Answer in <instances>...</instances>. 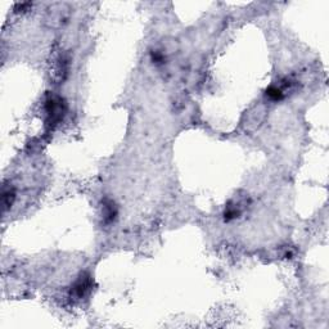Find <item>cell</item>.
<instances>
[{"instance_id": "obj_1", "label": "cell", "mask_w": 329, "mask_h": 329, "mask_svg": "<svg viewBox=\"0 0 329 329\" xmlns=\"http://www.w3.org/2000/svg\"><path fill=\"white\" fill-rule=\"evenodd\" d=\"M45 111L48 115V125L54 126L59 122L66 112V103L59 97H50L45 103Z\"/></svg>"}, {"instance_id": "obj_2", "label": "cell", "mask_w": 329, "mask_h": 329, "mask_svg": "<svg viewBox=\"0 0 329 329\" xmlns=\"http://www.w3.org/2000/svg\"><path fill=\"white\" fill-rule=\"evenodd\" d=\"M90 289H92V278L89 274L84 273L80 275L78 281L75 282L74 287H72V293L78 298H81L89 292Z\"/></svg>"}, {"instance_id": "obj_3", "label": "cell", "mask_w": 329, "mask_h": 329, "mask_svg": "<svg viewBox=\"0 0 329 329\" xmlns=\"http://www.w3.org/2000/svg\"><path fill=\"white\" fill-rule=\"evenodd\" d=\"M118 210L116 204L112 200L107 198L103 201V221L104 224H112L115 223L117 219Z\"/></svg>"}, {"instance_id": "obj_4", "label": "cell", "mask_w": 329, "mask_h": 329, "mask_svg": "<svg viewBox=\"0 0 329 329\" xmlns=\"http://www.w3.org/2000/svg\"><path fill=\"white\" fill-rule=\"evenodd\" d=\"M16 200V190L13 186H4L3 193H2V205H3V211L11 209L13 202Z\"/></svg>"}, {"instance_id": "obj_5", "label": "cell", "mask_w": 329, "mask_h": 329, "mask_svg": "<svg viewBox=\"0 0 329 329\" xmlns=\"http://www.w3.org/2000/svg\"><path fill=\"white\" fill-rule=\"evenodd\" d=\"M268 98H270L272 100H282L284 98L283 88H278V86L272 85L267 89Z\"/></svg>"}]
</instances>
